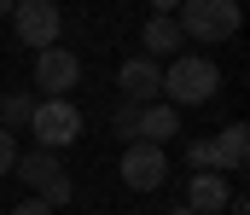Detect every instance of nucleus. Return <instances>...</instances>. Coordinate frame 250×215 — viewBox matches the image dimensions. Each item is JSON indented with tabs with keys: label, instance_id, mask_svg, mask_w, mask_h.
Listing matches in <instances>:
<instances>
[{
	"label": "nucleus",
	"instance_id": "f257e3e1",
	"mask_svg": "<svg viewBox=\"0 0 250 215\" xmlns=\"http://www.w3.org/2000/svg\"><path fill=\"white\" fill-rule=\"evenodd\" d=\"M221 93V64L204 59V53H181L163 64V105H209Z\"/></svg>",
	"mask_w": 250,
	"mask_h": 215
},
{
	"label": "nucleus",
	"instance_id": "f03ea898",
	"mask_svg": "<svg viewBox=\"0 0 250 215\" xmlns=\"http://www.w3.org/2000/svg\"><path fill=\"white\" fill-rule=\"evenodd\" d=\"M175 23H181L187 41H204V47L233 41L239 35V0H181Z\"/></svg>",
	"mask_w": 250,
	"mask_h": 215
},
{
	"label": "nucleus",
	"instance_id": "7ed1b4c3",
	"mask_svg": "<svg viewBox=\"0 0 250 215\" xmlns=\"http://www.w3.org/2000/svg\"><path fill=\"white\" fill-rule=\"evenodd\" d=\"M128 192H157L169 180V145H146V140H128L123 145V163H117Z\"/></svg>",
	"mask_w": 250,
	"mask_h": 215
},
{
	"label": "nucleus",
	"instance_id": "20e7f679",
	"mask_svg": "<svg viewBox=\"0 0 250 215\" xmlns=\"http://www.w3.org/2000/svg\"><path fill=\"white\" fill-rule=\"evenodd\" d=\"M29 134H35V145H47V151H64V145H76V134H82V111L70 99H35Z\"/></svg>",
	"mask_w": 250,
	"mask_h": 215
},
{
	"label": "nucleus",
	"instance_id": "39448f33",
	"mask_svg": "<svg viewBox=\"0 0 250 215\" xmlns=\"http://www.w3.org/2000/svg\"><path fill=\"white\" fill-rule=\"evenodd\" d=\"M12 29H18L23 47L47 53V47H59V35H64V12L53 0H18L12 6Z\"/></svg>",
	"mask_w": 250,
	"mask_h": 215
},
{
	"label": "nucleus",
	"instance_id": "423d86ee",
	"mask_svg": "<svg viewBox=\"0 0 250 215\" xmlns=\"http://www.w3.org/2000/svg\"><path fill=\"white\" fill-rule=\"evenodd\" d=\"M76 81H82V59H76L70 47H47V53H35V87H41L47 99H64Z\"/></svg>",
	"mask_w": 250,
	"mask_h": 215
},
{
	"label": "nucleus",
	"instance_id": "0eeeda50",
	"mask_svg": "<svg viewBox=\"0 0 250 215\" xmlns=\"http://www.w3.org/2000/svg\"><path fill=\"white\" fill-rule=\"evenodd\" d=\"M117 87H123L128 105H151V99H163V64L157 59H123L117 64Z\"/></svg>",
	"mask_w": 250,
	"mask_h": 215
},
{
	"label": "nucleus",
	"instance_id": "6e6552de",
	"mask_svg": "<svg viewBox=\"0 0 250 215\" xmlns=\"http://www.w3.org/2000/svg\"><path fill=\"white\" fill-rule=\"evenodd\" d=\"M12 175H18V180H23V186L35 192V198H41V192H47L53 180H64V157H59V151H47V145H35L29 157L18 151V163H12Z\"/></svg>",
	"mask_w": 250,
	"mask_h": 215
},
{
	"label": "nucleus",
	"instance_id": "1a4fd4ad",
	"mask_svg": "<svg viewBox=\"0 0 250 215\" xmlns=\"http://www.w3.org/2000/svg\"><path fill=\"white\" fill-rule=\"evenodd\" d=\"M140 41H146V59H181V47H187V35H181V23L169 18V12H151L146 18V29H140Z\"/></svg>",
	"mask_w": 250,
	"mask_h": 215
},
{
	"label": "nucleus",
	"instance_id": "9d476101",
	"mask_svg": "<svg viewBox=\"0 0 250 215\" xmlns=\"http://www.w3.org/2000/svg\"><path fill=\"white\" fill-rule=\"evenodd\" d=\"M175 134H181V111H169L163 99L140 105V122H134V140H146V145H169Z\"/></svg>",
	"mask_w": 250,
	"mask_h": 215
},
{
	"label": "nucleus",
	"instance_id": "9b49d317",
	"mask_svg": "<svg viewBox=\"0 0 250 215\" xmlns=\"http://www.w3.org/2000/svg\"><path fill=\"white\" fill-rule=\"evenodd\" d=\"M227 198H233V192H227L221 175H192V186H187V210L192 215H221Z\"/></svg>",
	"mask_w": 250,
	"mask_h": 215
},
{
	"label": "nucleus",
	"instance_id": "f8f14e48",
	"mask_svg": "<svg viewBox=\"0 0 250 215\" xmlns=\"http://www.w3.org/2000/svg\"><path fill=\"white\" fill-rule=\"evenodd\" d=\"M215 151H221V175H227V169H245L250 163V128L245 122H227V128L215 134Z\"/></svg>",
	"mask_w": 250,
	"mask_h": 215
},
{
	"label": "nucleus",
	"instance_id": "ddd939ff",
	"mask_svg": "<svg viewBox=\"0 0 250 215\" xmlns=\"http://www.w3.org/2000/svg\"><path fill=\"white\" fill-rule=\"evenodd\" d=\"M29 117H35V99L29 93H6L0 99V128H29Z\"/></svg>",
	"mask_w": 250,
	"mask_h": 215
},
{
	"label": "nucleus",
	"instance_id": "4468645a",
	"mask_svg": "<svg viewBox=\"0 0 250 215\" xmlns=\"http://www.w3.org/2000/svg\"><path fill=\"white\" fill-rule=\"evenodd\" d=\"M187 163H192V175H221V151H215V140H192L187 145Z\"/></svg>",
	"mask_w": 250,
	"mask_h": 215
},
{
	"label": "nucleus",
	"instance_id": "2eb2a0df",
	"mask_svg": "<svg viewBox=\"0 0 250 215\" xmlns=\"http://www.w3.org/2000/svg\"><path fill=\"white\" fill-rule=\"evenodd\" d=\"M134 122H140V105H128V99H123V105H117V111H111V128H117V140H134Z\"/></svg>",
	"mask_w": 250,
	"mask_h": 215
},
{
	"label": "nucleus",
	"instance_id": "dca6fc26",
	"mask_svg": "<svg viewBox=\"0 0 250 215\" xmlns=\"http://www.w3.org/2000/svg\"><path fill=\"white\" fill-rule=\"evenodd\" d=\"M29 198H35V192H29ZM70 198H76V180H70V175H64V180H53V186L41 192V204H47V210H59V204H70Z\"/></svg>",
	"mask_w": 250,
	"mask_h": 215
},
{
	"label": "nucleus",
	"instance_id": "f3484780",
	"mask_svg": "<svg viewBox=\"0 0 250 215\" xmlns=\"http://www.w3.org/2000/svg\"><path fill=\"white\" fill-rule=\"evenodd\" d=\"M12 163H18V134L0 128V175H12Z\"/></svg>",
	"mask_w": 250,
	"mask_h": 215
},
{
	"label": "nucleus",
	"instance_id": "a211bd4d",
	"mask_svg": "<svg viewBox=\"0 0 250 215\" xmlns=\"http://www.w3.org/2000/svg\"><path fill=\"white\" fill-rule=\"evenodd\" d=\"M12 215H53L41 198H23V204H12Z\"/></svg>",
	"mask_w": 250,
	"mask_h": 215
},
{
	"label": "nucleus",
	"instance_id": "6ab92c4d",
	"mask_svg": "<svg viewBox=\"0 0 250 215\" xmlns=\"http://www.w3.org/2000/svg\"><path fill=\"white\" fill-rule=\"evenodd\" d=\"M151 12H169V18H175V12H181V0H151Z\"/></svg>",
	"mask_w": 250,
	"mask_h": 215
},
{
	"label": "nucleus",
	"instance_id": "aec40b11",
	"mask_svg": "<svg viewBox=\"0 0 250 215\" xmlns=\"http://www.w3.org/2000/svg\"><path fill=\"white\" fill-rule=\"evenodd\" d=\"M12 6H18V0H0V18H12Z\"/></svg>",
	"mask_w": 250,
	"mask_h": 215
},
{
	"label": "nucleus",
	"instance_id": "412c9836",
	"mask_svg": "<svg viewBox=\"0 0 250 215\" xmlns=\"http://www.w3.org/2000/svg\"><path fill=\"white\" fill-rule=\"evenodd\" d=\"M169 215H192V210H187V204H175V210H169Z\"/></svg>",
	"mask_w": 250,
	"mask_h": 215
}]
</instances>
